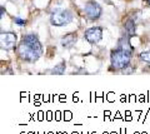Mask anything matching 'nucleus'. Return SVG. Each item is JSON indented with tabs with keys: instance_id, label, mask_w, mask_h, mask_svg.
Instances as JSON below:
<instances>
[{
	"instance_id": "1",
	"label": "nucleus",
	"mask_w": 150,
	"mask_h": 134,
	"mask_svg": "<svg viewBox=\"0 0 150 134\" xmlns=\"http://www.w3.org/2000/svg\"><path fill=\"white\" fill-rule=\"evenodd\" d=\"M19 58L25 62L34 63L43 54V45L35 34H26L16 48Z\"/></svg>"
},
{
	"instance_id": "4",
	"label": "nucleus",
	"mask_w": 150,
	"mask_h": 134,
	"mask_svg": "<svg viewBox=\"0 0 150 134\" xmlns=\"http://www.w3.org/2000/svg\"><path fill=\"white\" fill-rule=\"evenodd\" d=\"M101 6L98 4L96 1H88L85 4V8H84V13H85V15L88 16V19L90 20H96L99 19L100 15H101Z\"/></svg>"
},
{
	"instance_id": "5",
	"label": "nucleus",
	"mask_w": 150,
	"mask_h": 134,
	"mask_svg": "<svg viewBox=\"0 0 150 134\" xmlns=\"http://www.w3.org/2000/svg\"><path fill=\"white\" fill-rule=\"evenodd\" d=\"M84 38L86 39V41H89L90 44H96L99 43L103 38V29L99 26H94V28H90V29H88L85 31V34H84Z\"/></svg>"
},
{
	"instance_id": "9",
	"label": "nucleus",
	"mask_w": 150,
	"mask_h": 134,
	"mask_svg": "<svg viewBox=\"0 0 150 134\" xmlns=\"http://www.w3.org/2000/svg\"><path fill=\"white\" fill-rule=\"evenodd\" d=\"M125 33L128 35H134L135 34V23L133 19H128L125 21Z\"/></svg>"
},
{
	"instance_id": "13",
	"label": "nucleus",
	"mask_w": 150,
	"mask_h": 134,
	"mask_svg": "<svg viewBox=\"0 0 150 134\" xmlns=\"http://www.w3.org/2000/svg\"><path fill=\"white\" fill-rule=\"evenodd\" d=\"M146 3H148V5H150V0H146Z\"/></svg>"
},
{
	"instance_id": "2",
	"label": "nucleus",
	"mask_w": 150,
	"mask_h": 134,
	"mask_svg": "<svg viewBox=\"0 0 150 134\" xmlns=\"http://www.w3.org/2000/svg\"><path fill=\"white\" fill-rule=\"evenodd\" d=\"M73 20V14L71 11L67 10V9H54L50 14V23L54 26H64L68 25L70 21Z\"/></svg>"
},
{
	"instance_id": "11",
	"label": "nucleus",
	"mask_w": 150,
	"mask_h": 134,
	"mask_svg": "<svg viewBox=\"0 0 150 134\" xmlns=\"http://www.w3.org/2000/svg\"><path fill=\"white\" fill-rule=\"evenodd\" d=\"M64 69H65V64L62 63V64H59V65H56L54 68V70L51 72L53 74H63L64 73Z\"/></svg>"
},
{
	"instance_id": "3",
	"label": "nucleus",
	"mask_w": 150,
	"mask_h": 134,
	"mask_svg": "<svg viewBox=\"0 0 150 134\" xmlns=\"http://www.w3.org/2000/svg\"><path fill=\"white\" fill-rule=\"evenodd\" d=\"M110 62L111 67L115 70H123V69L128 68V65L130 64V55H128L118 48L110 53Z\"/></svg>"
},
{
	"instance_id": "8",
	"label": "nucleus",
	"mask_w": 150,
	"mask_h": 134,
	"mask_svg": "<svg viewBox=\"0 0 150 134\" xmlns=\"http://www.w3.org/2000/svg\"><path fill=\"white\" fill-rule=\"evenodd\" d=\"M118 47H119V49H121L124 53H126L128 55H133V53H134V50H133V47H131V44L129 43V39L128 38H121L120 40H119V44H118Z\"/></svg>"
},
{
	"instance_id": "10",
	"label": "nucleus",
	"mask_w": 150,
	"mask_h": 134,
	"mask_svg": "<svg viewBox=\"0 0 150 134\" xmlns=\"http://www.w3.org/2000/svg\"><path fill=\"white\" fill-rule=\"evenodd\" d=\"M139 58L142 59L143 62L150 64V52H143V53H140L139 54Z\"/></svg>"
},
{
	"instance_id": "7",
	"label": "nucleus",
	"mask_w": 150,
	"mask_h": 134,
	"mask_svg": "<svg viewBox=\"0 0 150 134\" xmlns=\"http://www.w3.org/2000/svg\"><path fill=\"white\" fill-rule=\"evenodd\" d=\"M76 40H78L76 33H69V34H67L65 36H63V39H62V45H63L64 48L70 49V48H73L74 45H75Z\"/></svg>"
},
{
	"instance_id": "6",
	"label": "nucleus",
	"mask_w": 150,
	"mask_h": 134,
	"mask_svg": "<svg viewBox=\"0 0 150 134\" xmlns=\"http://www.w3.org/2000/svg\"><path fill=\"white\" fill-rule=\"evenodd\" d=\"M16 43V34L15 33H1V39H0V45H1V49H13L15 47Z\"/></svg>"
},
{
	"instance_id": "12",
	"label": "nucleus",
	"mask_w": 150,
	"mask_h": 134,
	"mask_svg": "<svg viewBox=\"0 0 150 134\" xmlns=\"http://www.w3.org/2000/svg\"><path fill=\"white\" fill-rule=\"evenodd\" d=\"M14 21H15L16 24H19V25H24V24H25V20H21L20 18H15V19H14Z\"/></svg>"
}]
</instances>
